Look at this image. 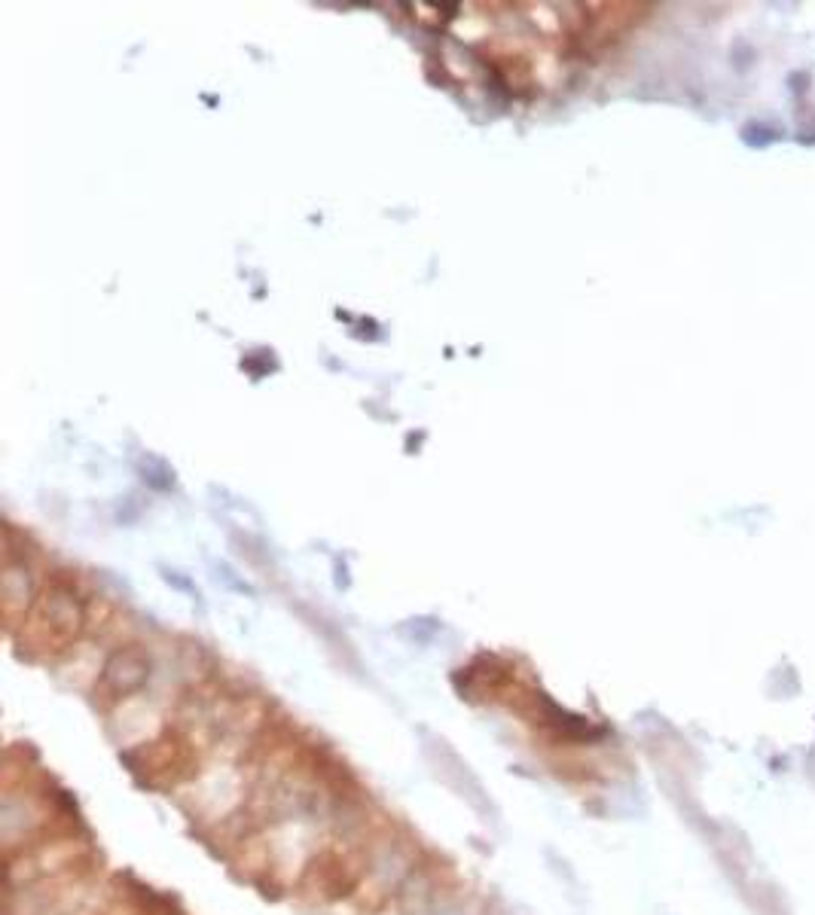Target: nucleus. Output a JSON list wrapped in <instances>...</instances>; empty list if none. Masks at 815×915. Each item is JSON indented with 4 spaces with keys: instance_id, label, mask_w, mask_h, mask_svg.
<instances>
[{
    "instance_id": "nucleus-1",
    "label": "nucleus",
    "mask_w": 815,
    "mask_h": 915,
    "mask_svg": "<svg viewBox=\"0 0 815 915\" xmlns=\"http://www.w3.org/2000/svg\"><path fill=\"white\" fill-rule=\"evenodd\" d=\"M86 629V601L71 580H52L43 586L19 623L16 644L31 659H58L65 656L80 632Z\"/></svg>"
},
{
    "instance_id": "nucleus-2",
    "label": "nucleus",
    "mask_w": 815,
    "mask_h": 915,
    "mask_svg": "<svg viewBox=\"0 0 815 915\" xmlns=\"http://www.w3.org/2000/svg\"><path fill=\"white\" fill-rule=\"evenodd\" d=\"M361 848L367 858V879L355 900L364 903L367 909L388 906L397 897V891L403 888V882L419 870V864L428 854V848H422L410 830L397 827L391 818H385L361 842Z\"/></svg>"
},
{
    "instance_id": "nucleus-3",
    "label": "nucleus",
    "mask_w": 815,
    "mask_h": 915,
    "mask_svg": "<svg viewBox=\"0 0 815 915\" xmlns=\"http://www.w3.org/2000/svg\"><path fill=\"white\" fill-rule=\"evenodd\" d=\"M129 772L135 775L138 784L153 787V790H168L178 793L181 787L193 784L205 769V748L190 736L184 726H165L156 739L135 745L129 751H120Z\"/></svg>"
},
{
    "instance_id": "nucleus-4",
    "label": "nucleus",
    "mask_w": 815,
    "mask_h": 915,
    "mask_svg": "<svg viewBox=\"0 0 815 915\" xmlns=\"http://www.w3.org/2000/svg\"><path fill=\"white\" fill-rule=\"evenodd\" d=\"M367 879V858L358 842H330L306 858L300 870V891L312 903L355 900Z\"/></svg>"
},
{
    "instance_id": "nucleus-5",
    "label": "nucleus",
    "mask_w": 815,
    "mask_h": 915,
    "mask_svg": "<svg viewBox=\"0 0 815 915\" xmlns=\"http://www.w3.org/2000/svg\"><path fill=\"white\" fill-rule=\"evenodd\" d=\"M153 675V659L141 644H123L116 647L95 675L92 699L101 711H113L126 705L129 699L141 696Z\"/></svg>"
},
{
    "instance_id": "nucleus-6",
    "label": "nucleus",
    "mask_w": 815,
    "mask_h": 915,
    "mask_svg": "<svg viewBox=\"0 0 815 915\" xmlns=\"http://www.w3.org/2000/svg\"><path fill=\"white\" fill-rule=\"evenodd\" d=\"M422 754H425L428 766L434 769V775L455 793L458 800L468 803L486 824H498L501 812H498L495 800L489 797L486 784L477 778V772L468 766V760H461V754L446 739L428 736L422 745Z\"/></svg>"
},
{
    "instance_id": "nucleus-7",
    "label": "nucleus",
    "mask_w": 815,
    "mask_h": 915,
    "mask_svg": "<svg viewBox=\"0 0 815 915\" xmlns=\"http://www.w3.org/2000/svg\"><path fill=\"white\" fill-rule=\"evenodd\" d=\"M34 598H37V592H34L25 562H16L13 556H7V562H4V620H7L10 632L19 629Z\"/></svg>"
}]
</instances>
